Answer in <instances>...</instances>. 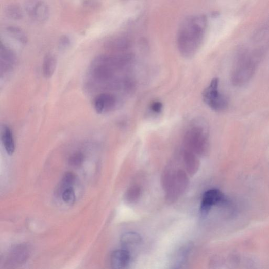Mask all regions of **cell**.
<instances>
[{
	"mask_svg": "<svg viewBox=\"0 0 269 269\" xmlns=\"http://www.w3.org/2000/svg\"><path fill=\"white\" fill-rule=\"evenodd\" d=\"M207 26L204 15L191 16L185 19L179 27L177 36L179 53L186 58L196 55L201 46Z\"/></svg>",
	"mask_w": 269,
	"mask_h": 269,
	"instance_id": "6da1fadb",
	"label": "cell"
},
{
	"mask_svg": "<svg viewBox=\"0 0 269 269\" xmlns=\"http://www.w3.org/2000/svg\"><path fill=\"white\" fill-rule=\"evenodd\" d=\"M259 55L243 50L238 54L231 74V82L235 86L245 85L255 74L259 63Z\"/></svg>",
	"mask_w": 269,
	"mask_h": 269,
	"instance_id": "7a4b0ae2",
	"label": "cell"
},
{
	"mask_svg": "<svg viewBox=\"0 0 269 269\" xmlns=\"http://www.w3.org/2000/svg\"><path fill=\"white\" fill-rule=\"evenodd\" d=\"M219 80L214 78L203 93L204 102L212 110L220 112L226 110L229 106L227 97L219 91Z\"/></svg>",
	"mask_w": 269,
	"mask_h": 269,
	"instance_id": "3957f363",
	"label": "cell"
},
{
	"mask_svg": "<svg viewBox=\"0 0 269 269\" xmlns=\"http://www.w3.org/2000/svg\"><path fill=\"white\" fill-rule=\"evenodd\" d=\"M185 145L187 151L195 154L204 155L208 149V140L204 129L199 127L191 128L188 131L185 138Z\"/></svg>",
	"mask_w": 269,
	"mask_h": 269,
	"instance_id": "277c9868",
	"label": "cell"
},
{
	"mask_svg": "<svg viewBox=\"0 0 269 269\" xmlns=\"http://www.w3.org/2000/svg\"><path fill=\"white\" fill-rule=\"evenodd\" d=\"M24 8L29 18L35 22L43 23L49 18V7L46 2L27 1L24 3Z\"/></svg>",
	"mask_w": 269,
	"mask_h": 269,
	"instance_id": "5b68a950",
	"label": "cell"
},
{
	"mask_svg": "<svg viewBox=\"0 0 269 269\" xmlns=\"http://www.w3.org/2000/svg\"><path fill=\"white\" fill-rule=\"evenodd\" d=\"M189 183L186 173L179 170L174 173L172 182L166 191L167 196L171 200L176 201L186 190Z\"/></svg>",
	"mask_w": 269,
	"mask_h": 269,
	"instance_id": "8992f818",
	"label": "cell"
},
{
	"mask_svg": "<svg viewBox=\"0 0 269 269\" xmlns=\"http://www.w3.org/2000/svg\"><path fill=\"white\" fill-rule=\"evenodd\" d=\"M31 248L27 244H20L13 248L7 257L6 265L9 268L19 267L31 256Z\"/></svg>",
	"mask_w": 269,
	"mask_h": 269,
	"instance_id": "52a82bcc",
	"label": "cell"
},
{
	"mask_svg": "<svg viewBox=\"0 0 269 269\" xmlns=\"http://www.w3.org/2000/svg\"><path fill=\"white\" fill-rule=\"evenodd\" d=\"M228 200L223 193L218 189H212L206 191L203 196L200 207L201 216H206L212 207L217 205L226 204Z\"/></svg>",
	"mask_w": 269,
	"mask_h": 269,
	"instance_id": "ba28073f",
	"label": "cell"
},
{
	"mask_svg": "<svg viewBox=\"0 0 269 269\" xmlns=\"http://www.w3.org/2000/svg\"><path fill=\"white\" fill-rule=\"evenodd\" d=\"M0 72L2 79L4 77L5 78L13 70L17 63L16 54L2 40L0 44Z\"/></svg>",
	"mask_w": 269,
	"mask_h": 269,
	"instance_id": "9c48e42d",
	"label": "cell"
},
{
	"mask_svg": "<svg viewBox=\"0 0 269 269\" xmlns=\"http://www.w3.org/2000/svg\"><path fill=\"white\" fill-rule=\"evenodd\" d=\"M118 103V99L116 95L110 93H102L94 98L93 106L97 113L103 114L114 110Z\"/></svg>",
	"mask_w": 269,
	"mask_h": 269,
	"instance_id": "30bf717a",
	"label": "cell"
},
{
	"mask_svg": "<svg viewBox=\"0 0 269 269\" xmlns=\"http://www.w3.org/2000/svg\"><path fill=\"white\" fill-rule=\"evenodd\" d=\"M131 45L130 39L125 36H114L105 41L104 47L110 51L121 52L128 49Z\"/></svg>",
	"mask_w": 269,
	"mask_h": 269,
	"instance_id": "8fae6325",
	"label": "cell"
},
{
	"mask_svg": "<svg viewBox=\"0 0 269 269\" xmlns=\"http://www.w3.org/2000/svg\"><path fill=\"white\" fill-rule=\"evenodd\" d=\"M130 260L129 252L126 249L115 250L111 256V265L112 269H125Z\"/></svg>",
	"mask_w": 269,
	"mask_h": 269,
	"instance_id": "7c38bea8",
	"label": "cell"
},
{
	"mask_svg": "<svg viewBox=\"0 0 269 269\" xmlns=\"http://www.w3.org/2000/svg\"><path fill=\"white\" fill-rule=\"evenodd\" d=\"M57 65V58L53 53H48L44 56L42 64V73L44 78H51Z\"/></svg>",
	"mask_w": 269,
	"mask_h": 269,
	"instance_id": "4fadbf2b",
	"label": "cell"
},
{
	"mask_svg": "<svg viewBox=\"0 0 269 269\" xmlns=\"http://www.w3.org/2000/svg\"><path fill=\"white\" fill-rule=\"evenodd\" d=\"M184 161L188 173L190 176L195 175L200 167V161L195 154L187 150L184 154Z\"/></svg>",
	"mask_w": 269,
	"mask_h": 269,
	"instance_id": "5bb4252c",
	"label": "cell"
},
{
	"mask_svg": "<svg viewBox=\"0 0 269 269\" xmlns=\"http://www.w3.org/2000/svg\"><path fill=\"white\" fill-rule=\"evenodd\" d=\"M6 31L10 37L23 45V46L27 43L28 41V37L23 29L20 27L16 26H9L6 27Z\"/></svg>",
	"mask_w": 269,
	"mask_h": 269,
	"instance_id": "9a60e30c",
	"label": "cell"
},
{
	"mask_svg": "<svg viewBox=\"0 0 269 269\" xmlns=\"http://www.w3.org/2000/svg\"><path fill=\"white\" fill-rule=\"evenodd\" d=\"M2 140L7 154L12 155L15 151L16 147H15L12 132L7 126H4L3 129Z\"/></svg>",
	"mask_w": 269,
	"mask_h": 269,
	"instance_id": "2e32d148",
	"label": "cell"
},
{
	"mask_svg": "<svg viewBox=\"0 0 269 269\" xmlns=\"http://www.w3.org/2000/svg\"><path fill=\"white\" fill-rule=\"evenodd\" d=\"M142 241L141 236L134 232H128L123 234L121 238V242L125 248L137 246Z\"/></svg>",
	"mask_w": 269,
	"mask_h": 269,
	"instance_id": "e0dca14e",
	"label": "cell"
},
{
	"mask_svg": "<svg viewBox=\"0 0 269 269\" xmlns=\"http://www.w3.org/2000/svg\"><path fill=\"white\" fill-rule=\"evenodd\" d=\"M192 245L187 244L179 250L173 269H181L186 262L189 255Z\"/></svg>",
	"mask_w": 269,
	"mask_h": 269,
	"instance_id": "ac0fdd59",
	"label": "cell"
},
{
	"mask_svg": "<svg viewBox=\"0 0 269 269\" xmlns=\"http://www.w3.org/2000/svg\"><path fill=\"white\" fill-rule=\"evenodd\" d=\"M7 16L12 20H21L24 16V12L22 7L17 4H11L7 5L5 9Z\"/></svg>",
	"mask_w": 269,
	"mask_h": 269,
	"instance_id": "d6986e66",
	"label": "cell"
},
{
	"mask_svg": "<svg viewBox=\"0 0 269 269\" xmlns=\"http://www.w3.org/2000/svg\"><path fill=\"white\" fill-rule=\"evenodd\" d=\"M142 190L140 187L133 186L129 188L125 195L126 200L130 203L136 202L141 196Z\"/></svg>",
	"mask_w": 269,
	"mask_h": 269,
	"instance_id": "ffe728a7",
	"label": "cell"
},
{
	"mask_svg": "<svg viewBox=\"0 0 269 269\" xmlns=\"http://www.w3.org/2000/svg\"><path fill=\"white\" fill-rule=\"evenodd\" d=\"M62 198L67 204L72 205L76 201V193L73 187H68L62 190Z\"/></svg>",
	"mask_w": 269,
	"mask_h": 269,
	"instance_id": "44dd1931",
	"label": "cell"
},
{
	"mask_svg": "<svg viewBox=\"0 0 269 269\" xmlns=\"http://www.w3.org/2000/svg\"><path fill=\"white\" fill-rule=\"evenodd\" d=\"M84 156L81 153L78 152L72 154L68 159L69 165L73 167H80L83 165Z\"/></svg>",
	"mask_w": 269,
	"mask_h": 269,
	"instance_id": "7402d4cb",
	"label": "cell"
},
{
	"mask_svg": "<svg viewBox=\"0 0 269 269\" xmlns=\"http://www.w3.org/2000/svg\"><path fill=\"white\" fill-rule=\"evenodd\" d=\"M71 45V39L68 35H63L59 37L58 41V48L61 51L69 49Z\"/></svg>",
	"mask_w": 269,
	"mask_h": 269,
	"instance_id": "603a6c76",
	"label": "cell"
},
{
	"mask_svg": "<svg viewBox=\"0 0 269 269\" xmlns=\"http://www.w3.org/2000/svg\"><path fill=\"white\" fill-rule=\"evenodd\" d=\"M75 182H76V176L71 172H67L64 175L61 182L62 189L63 190L68 187H72Z\"/></svg>",
	"mask_w": 269,
	"mask_h": 269,
	"instance_id": "cb8c5ba5",
	"label": "cell"
},
{
	"mask_svg": "<svg viewBox=\"0 0 269 269\" xmlns=\"http://www.w3.org/2000/svg\"><path fill=\"white\" fill-rule=\"evenodd\" d=\"M162 104L160 102H154L151 105V110L155 113H159L162 110Z\"/></svg>",
	"mask_w": 269,
	"mask_h": 269,
	"instance_id": "d4e9b609",
	"label": "cell"
},
{
	"mask_svg": "<svg viewBox=\"0 0 269 269\" xmlns=\"http://www.w3.org/2000/svg\"><path fill=\"white\" fill-rule=\"evenodd\" d=\"M83 5L84 7L87 8L94 9L97 8L100 6V3L99 2H94V1H86L83 2Z\"/></svg>",
	"mask_w": 269,
	"mask_h": 269,
	"instance_id": "484cf974",
	"label": "cell"
}]
</instances>
